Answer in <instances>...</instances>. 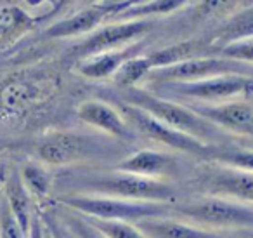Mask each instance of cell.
Returning a JSON list of instances; mask_svg holds the SVG:
<instances>
[{
    "instance_id": "1",
    "label": "cell",
    "mask_w": 253,
    "mask_h": 238,
    "mask_svg": "<svg viewBox=\"0 0 253 238\" xmlns=\"http://www.w3.org/2000/svg\"><path fill=\"white\" fill-rule=\"evenodd\" d=\"M63 195H97L132 202L179 203L180 189L170 181L139 178L122 171H77L59 186Z\"/></svg>"
},
{
    "instance_id": "2",
    "label": "cell",
    "mask_w": 253,
    "mask_h": 238,
    "mask_svg": "<svg viewBox=\"0 0 253 238\" xmlns=\"http://www.w3.org/2000/svg\"><path fill=\"white\" fill-rule=\"evenodd\" d=\"M120 141L102 136L99 132H78V130H54L42 137L35 146V157L47 167H71L92 162L122 160ZM115 162V164H116Z\"/></svg>"
},
{
    "instance_id": "3",
    "label": "cell",
    "mask_w": 253,
    "mask_h": 238,
    "mask_svg": "<svg viewBox=\"0 0 253 238\" xmlns=\"http://www.w3.org/2000/svg\"><path fill=\"white\" fill-rule=\"evenodd\" d=\"M118 101L135 106V108L142 110V112L155 117L156 120L163 122L165 125L172 127L186 136L194 137L205 144H210V146L232 144V136L218 129L217 125H213L210 120L194 113L182 103L155 96L153 92L146 91L144 87L118 91Z\"/></svg>"
},
{
    "instance_id": "4",
    "label": "cell",
    "mask_w": 253,
    "mask_h": 238,
    "mask_svg": "<svg viewBox=\"0 0 253 238\" xmlns=\"http://www.w3.org/2000/svg\"><path fill=\"white\" fill-rule=\"evenodd\" d=\"M172 217L213 231L241 233L253 230L252 203L238 202L224 196L203 195L198 198L182 200L173 205Z\"/></svg>"
},
{
    "instance_id": "5",
    "label": "cell",
    "mask_w": 253,
    "mask_h": 238,
    "mask_svg": "<svg viewBox=\"0 0 253 238\" xmlns=\"http://www.w3.org/2000/svg\"><path fill=\"white\" fill-rule=\"evenodd\" d=\"M144 89L155 96L184 105H222L234 99L250 98L253 94V78L250 75H220L198 82L146 85Z\"/></svg>"
},
{
    "instance_id": "6",
    "label": "cell",
    "mask_w": 253,
    "mask_h": 238,
    "mask_svg": "<svg viewBox=\"0 0 253 238\" xmlns=\"http://www.w3.org/2000/svg\"><path fill=\"white\" fill-rule=\"evenodd\" d=\"M57 203L71 212L82 214L90 219L101 221H122V223H139L144 219L172 217L175 203H153V202H132V200L111 198L97 195H59Z\"/></svg>"
},
{
    "instance_id": "7",
    "label": "cell",
    "mask_w": 253,
    "mask_h": 238,
    "mask_svg": "<svg viewBox=\"0 0 253 238\" xmlns=\"http://www.w3.org/2000/svg\"><path fill=\"white\" fill-rule=\"evenodd\" d=\"M54 92V80L45 75H19L0 85V123H21Z\"/></svg>"
},
{
    "instance_id": "8",
    "label": "cell",
    "mask_w": 253,
    "mask_h": 238,
    "mask_svg": "<svg viewBox=\"0 0 253 238\" xmlns=\"http://www.w3.org/2000/svg\"><path fill=\"white\" fill-rule=\"evenodd\" d=\"M116 106L120 108V112L123 113V117H125L126 122L132 125V129L135 130L137 136L148 137V139L155 141V143L162 144V146L169 148V150H172V151H180V153L193 155V157H198L200 160L205 162L208 153L211 151V148H213V146H210V144H205V143H201V141L194 139V137L186 136V134L165 125L163 122H160L155 117L142 112V110L135 108V106L125 105V103H120V101Z\"/></svg>"
},
{
    "instance_id": "9",
    "label": "cell",
    "mask_w": 253,
    "mask_h": 238,
    "mask_svg": "<svg viewBox=\"0 0 253 238\" xmlns=\"http://www.w3.org/2000/svg\"><path fill=\"white\" fill-rule=\"evenodd\" d=\"M246 64L227 60L218 54L187 60L172 66L156 68L146 78V85L156 84H179V82H198L220 75H248ZM144 85V87H146Z\"/></svg>"
},
{
    "instance_id": "10",
    "label": "cell",
    "mask_w": 253,
    "mask_h": 238,
    "mask_svg": "<svg viewBox=\"0 0 253 238\" xmlns=\"http://www.w3.org/2000/svg\"><path fill=\"white\" fill-rule=\"evenodd\" d=\"M151 21H111L99 26L95 32L82 39L73 47V54L78 60L95 56V54L113 53L125 49L141 39L151 30Z\"/></svg>"
},
{
    "instance_id": "11",
    "label": "cell",
    "mask_w": 253,
    "mask_h": 238,
    "mask_svg": "<svg viewBox=\"0 0 253 238\" xmlns=\"http://www.w3.org/2000/svg\"><path fill=\"white\" fill-rule=\"evenodd\" d=\"M198 186L205 195L224 196L253 205V174L239 169L205 162L198 171Z\"/></svg>"
},
{
    "instance_id": "12",
    "label": "cell",
    "mask_w": 253,
    "mask_h": 238,
    "mask_svg": "<svg viewBox=\"0 0 253 238\" xmlns=\"http://www.w3.org/2000/svg\"><path fill=\"white\" fill-rule=\"evenodd\" d=\"M128 5V2H101V4H88L84 9L77 11L73 16L59 19L52 23L43 32L45 39H78L87 37L92 32L104 25L106 19H113L116 14L123 11Z\"/></svg>"
},
{
    "instance_id": "13",
    "label": "cell",
    "mask_w": 253,
    "mask_h": 238,
    "mask_svg": "<svg viewBox=\"0 0 253 238\" xmlns=\"http://www.w3.org/2000/svg\"><path fill=\"white\" fill-rule=\"evenodd\" d=\"M184 105V103H182ZM232 137H253V99L241 98L222 105H186Z\"/></svg>"
},
{
    "instance_id": "14",
    "label": "cell",
    "mask_w": 253,
    "mask_h": 238,
    "mask_svg": "<svg viewBox=\"0 0 253 238\" xmlns=\"http://www.w3.org/2000/svg\"><path fill=\"white\" fill-rule=\"evenodd\" d=\"M77 117L80 122L94 129L95 132L116 139L120 143H132L137 137L132 125L126 122L116 105L102 99H85L77 106Z\"/></svg>"
},
{
    "instance_id": "15",
    "label": "cell",
    "mask_w": 253,
    "mask_h": 238,
    "mask_svg": "<svg viewBox=\"0 0 253 238\" xmlns=\"http://www.w3.org/2000/svg\"><path fill=\"white\" fill-rule=\"evenodd\" d=\"M115 171L134 174L139 178L158 179V181L173 182L182 172L180 160L173 153H165L160 150H137L125 155L115 164Z\"/></svg>"
},
{
    "instance_id": "16",
    "label": "cell",
    "mask_w": 253,
    "mask_h": 238,
    "mask_svg": "<svg viewBox=\"0 0 253 238\" xmlns=\"http://www.w3.org/2000/svg\"><path fill=\"white\" fill-rule=\"evenodd\" d=\"M135 226L148 238H248L245 233L213 231L196 226L177 217H158L135 223Z\"/></svg>"
},
{
    "instance_id": "17",
    "label": "cell",
    "mask_w": 253,
    "mask_h": 238,
    "mask_svg": "<svg viewBox=\"0 0 253 238\" xmlns=\"http://www.w3.org/2000/svg\"><path fill=\"white\" fill-rule=\"evenodd\" d=\"M142 53V44L137 42L130 47L125 49L113 51V53L104 54H95V56L85 58V60H78L75 64V70L78 75L88 80H111V77L120 70L126 60H130L134 56H139Z\"/></svg>"
},
{
    "instance_id": "18",
    "label": "cell",
    "mask_w": 253,
    "mask_h": 238,
    "mask_svg": "<svg viewBox=\"0 0 253 238\" xmlns=\"http://www.w3.org/2000/svg\"><path fill=\"white\" fill-rule=\"evenodd\" d=\"M253 37V4H241L232 16L218 26L211 37H208V42L217 53L218 49L229 46V44L241 42V40Z\"/></svg>"
},
{
    "instance_id": "19",
    "label": "cell",
    "mask_w": 253,
    "mask_h": 238,
    "mask_svg": "<svg viewBox=\"0 0 253 238\" xmlns=\"http://www.w3.org/2000/svg\"><path fill=\"white\" fill-rule=\"evenodd\" d=\"M211 54H215V51L210 46V42L203 39H196L184 40V42H177L169 47H163V49L153 51L151 54H148V58L153 64V70H156V68L172 66V64L182 63V61L201 56H211Z\"/></svg>"
},
{
    "instance_id": "20",
    "label": "cell",
    "mask_w": 253,
    "mask_h": 238,
    "mask_svg": "<svg viewBox=\"0 0 253 238\" xmlns=\"http://www.w3.org/2000/svg\"><path fill=\"white\" fill-rule=\"evenodd\" d=\"M37 18L21 4H0V47L16 42L33 28Z\"/></svg>"
},
{
    "instance_id": "21",
    "label": "cell",
    "mask_w": 253,
    "mask_h": 238,
    "mask_svg": "<svg viewBox=\"0 0 253 238\" xmlns=\"http://www.w3.org/2000/svg\"><path fill=\"white\" fill-rule=\"evenodd\" d=\"M2 195L5 196L9 207L14 212V216L18 217L19 224L23 226V230L26 233H30V226L32 221L37 214H33V207H35V200L30 195V191L26 189V186L23 184V179L19 176V171H14L7 176L5 179V188Z\"/></svg>"
},
{
    "instance_id": "22",
    "label": "cell",
    "mask_w": 253,
    "mask_h": 238,
    "mask_svg": "<svg viewBox=\"0 0 253 238\" xmlns=\"http://www.w3.org/2000/svg\"><path fill=\"white\" fill-rule=\"evenodd\" d=\"M186 2H173V0H153V2H128L113 21H151V16H163L175 12L186 7Z\"/></svg>"
},
{
    "instance_id": "23",
    "label": "cell",
    "mask_w": 253,
    "mask_h": 238,
    "mask_svg": "<svg viewBox=\"0 0 253 238\" xmlns=\"http://www.w3.org/2000/svg\"><path fill=\"white\" fill-rule=\"evenodd\" d=\"M19 176L35 202H45L50 196L52 179H50L45 165H42L40 162H28L19 169Z\"/></svg>"
},
{
    "instance_id": "24",
    "label": "cell",
    "mask_w": 253,
    "mask_h": 238,
    "mask_svg": "<svg viewBox=\"0 0 253 238\" xmlns=\"http://www.w3.org/2000/svg\"><path fill=\"white\" fill-rule=\"evenodd\" d=\"M151 71H153V64L149 61L148 54L146 56L139 54V56L126 60L120 66V70L111 77V82L120 91H123V89H134L137 87L139 82H144Z\"/></svg>"
},
{
    "instance_id": "25",
    "label": "cell",
    "mask_w": 253,
    "mask_h": 238,
    "mask_svg": "<svg viewBox=\"0 0 253 238\" xmlns=\"http://www.w3.org/2000/svg\"><path fill=\"white\" fill-rule=\"evenodd\" d=\"M205 162H213L225 167L239 169L253 174V150L252 148H241L234 144H224V146H213L208 153Z\"/></svg>"
},
{
    "instance_id": "26",
    "label": "cell",
    "mask_w": 253,
    "mask_h": 238,
    "mask_svg": "<svg viewBox=\"0 0 253 238\" xmlns=\"http://www.w3.org/2000/svg\"><path fill=\"white\" fill-rule=\"evenodd\" d=\"M87 219L90 221L99 231H102L108 238H148L137 226H135V224H132V223H122V221H101V219H90V217H87Z\"/></svg>"
},
{
    "instance_id": "27",
    "label": "cell",
    "mask_w": 253,
    "mask_h": 238,
    "mask_svg": "<svg viewBox=\"0 0 253 238\" xmlns=\"http://www.w3.org/2000/svg\"><path fill=\"white\" fill-rule=\"evenodd\" d=\"M66 214L63 216V221L66 224V230L73 235L75 238H108L102 231H99L87 217L80 216L77 212L64 209Z\"/></svg>"
},
{
    "instance_id": "28",
    "label": "cell",
    "mask_w": 253,
    "mask_h": 238,
    "mask_svg": "<svg viewBox=\"0 0 253 238\" xmlns=\"http://www.w3.org/2000/svg\"><path fill=\"white\" fill-rule=\"evenodd\" d=\"M0 238H28V233L23 230L2 193H0Z\"/></svg>"
},
{
    "instance_id": "29",
    "label": "cell",
    "mask_w": 253,
    "mask_h": 238,
    "mask_svg": "<svg viewBox=\"0 0 253 238\" xmlns=\"http://www.w3.org/2000/svg\"><path fill=\"white\" fill-rule=\"evenodd\" d=\"M215 54L222 58H227V60L238 61L246 66H253V37L252 39L241 40V42L229 44V46L218 49Z\"/></svg>"
},
{
    "instance_id": "30",
    "label": "cell",
    "mask_w": 253,
    "mask_h": 238,
    "mask_svg": "<svg viewBox=\"0 0 253 238\" xmlns=\"http://www.w3.org/2000/svg\"><path fill=\"white\" fill-rule=\"evenodd\" d=\"M43 226H45V224H43ZM45 238H56V237H54V233L47 226H45Z\"/></svg>"
},
{
    "instance_id": "31",
    "label": "cell",
    "mask_w": 253,
    "mask_h": 238,
    "mask_svg": "<svg viewBox=\"0 0 253 238\" xmlns=\"http://www.w3.org/2000/svg\"><path fill=\"white\" fill-rule=\"evenodd\" d=\"M243 233H245L248 238H253V230H250V231H243Z\"/></svg>"
},
{
    "instance_id": "32",
    "label": "cell",
    "mask_w": 253,
    "mask_h": 238,
    "mask_svg": "<svg viewBox=\"0 0 253 238\" xmlns=\"http://www.w3.org/2000/svg\"><path fill=\"white\" fill-rule=\"evenodd\" d=\"M64 235H66V238H75L73 235H71V233H70V231H68V230H64Z\"/></svg>"
},
{
    "instance_id": "33",
    "label": "cell",
    "mask_w": 253,
    "mask_h": 238,
    "mask_svg": "<svg viewBox=\"0 0 253 238\" xmlns=\"http://www.w3.org/2000/svg\"><path fill=\"white\" fill-rule=\"evenodd\" d=\"M250 98H252V99H253V94H252V96H250Z\"/></svg>"
}]
</instances>
